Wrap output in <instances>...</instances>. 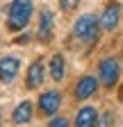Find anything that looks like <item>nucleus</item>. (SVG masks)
I'll use <instances>...</instances> for the list:
<instances>
[{
    "label": "nucleus",
    "instance_id": "nucleus-1",
    "mask_svg": "<svg viewBox=\"0 0 123 127\" xmlns=\"http://www.w3.org/2000/svg\"><path fill=\"white\" fill-rule=\"evenodd\" d=\"M32 18V0H14L7 16V27L11 32H21Z\"/></svg>",
    "mask_w": 123,
    "mask_h": 127
},
{
    "label": "nucleus",
    "instance_id": "nucleus-2",
    "mask_svg": "<svg viewBox=\"0 0 123 127\" xmlns=\"http://www.w3.org/2000/svg\"><path fill=\"white\" fill-rule=\"evenodd\" d=\"M98 30H100V21L94 14H84V16H80V18L75 21L73 34L80 41H84V43H94L98 39Z\"/></svg>",
    "mask_w": 123,
    "mask_h": 127
},
{
    "label": "nucleus",
    "instance_id": "nucleus-3",
    "mask_svg": "<svg viewBox=\"0 0 123 127\" xmlns=\"http://www.w3.org/2000/svg\"><path fill=\"white\" fill-rule=\"evenodd\" d=\"M98 75H100V82L105 86H114L119 82V75H121V66H119V61L114 57H107L100 61V66H98Z\"/></svg>",
    "mask_w": 123,
    "mask_h": 127
},
{
    "label": "nucleus",
    "instance_id": "nucleus-4",
    "mask_svg": "<svg viewBox=\"0 0 123 127\" xmlns=\"http://www.w3.org/2000/svg\"><path fill=\"white\" fill-rule=\"evenodd\" d=\"M119 18H121V5H119V2H110V5L103 9V16H100V27H103V30H107V32H112V30H116Z\"/></svg>",
    "mask_w": 123,
    "mask_h": 127
},
{
    "label": "nucleus",
    "instance_id": "nucleus-5",
    "mask_svg": "<svg viewBox=\"0 0 123 127\" xmlns=\"http://www.w3.org/2000/svg\"><path fill=\"white\" fill-rule=\"evenodd\" d=\"M53 27H55V18H53V14L48 9H41L39 14V30H37V39L43 41V43H48L53 39Z\"/></svg>",
    "mask_w": 123,
    "mask_h": 127
},
{
    "label": "nucleus",
    "instance_id": "nucleus-6",
    "mask_svg": "<svg viewBox=\"0 0 123 127\" xmlns=\"http://www.w3.org/2000/svg\"><path fill=\"white\" fill-rule=\"evenodd\" d=\"M21 70V59L16 57H2L0 59V82H11V79H16Z\"/></svg>",
    "mask_w": 123,
    "mask_h": 127
},
{
    "label": "nucleus",
    "instance_id": "nucleus-7",
    "mask_svg": "<svg viewBox=\"0 0 123 127\" xmlns=\"http://www.w3.org/2000/svg\"><path fill=\"white\" fill-rule=\"evenodd\" d=\"M59 104H62V95L57 91H46L41 93V98H39V107L46 116H53L59 111Z\"/></svg>",
    "mask_w": 123,
    "mask_h": 127
},
{
    "label": "nucleus",
    "instance_id": "nucleus-8",
    "mask_svg": "<svg viewBox=\"0 0 123 127\" xmlns=\"http://www.w3.org/2000/svg\"><path fill=\"white\" fill-rule=\"evenodd\" d=\"M96 91H98V79L91 77V75H84L78 82V86H75V98L78 100H89Z\"/></svg>",
    "mask_w": 123,
    "mask_h": 127
},
{
    "label": "nucleus",
    "instance_id": "nucleus-9",
    "mask_svg": "<svg viewBox=\"0 0 123 127\" xmlns=\"http://www.w3.org/2000/svg\"><path fill=\"white\" fill-rule=\"evenodd\" d=\"M75 127H98V111L94 107H82L75 116Z\"/></svg>",
    "mask_w": 123,
    "mask_h": 127
},
{
    "label": "nucleus",
    "instance_id": "nucleus-10",
    "mask_svg": "<svg viewBox=\"0 0 123 127\" xmlns=\"http://www.w3.org/2000/svg\"><path fill=\"white\" fill-rule=\"evenodd\" d=\"M30 118H32V102L30 100H23L21 104H16V109L11 111V120L16 125H25Z\"/></svg>",
    "mask_w": 123,
    "mask_h": 127
},
{
    "label": "nucleus",
    "instance_id": "nucleus-11",
    "mask_svg": "<svg viewBox=\"0 0 123 127\" xmlns=\"http://www.w3.org/2000/svg\"><path fill=\"white\" fill-rule=\"evenodd\" d=\"M39 84H43V61H34L27 70V86L34 89Z\"/></svg>",
    "mask_w": 123,
    "mask_h": 127
},
{
    "label": "nucleus",
    "instance_id": "nucleus-12",
    "mask_svg": "<svg viewBox=\"0 0 123 127\" xmlns=\"http://www.w3.org/2000/svg\"><path fill=\"white\" fill-rule=\"evenodd\" d=\"M50 77L55 82H59L64 77V57L62 55H53V59H50Z\"/></svg>",
    "mask_w": 123,
    "mask_h": 127
},
{
    "label": "nucleus",
    "instance_id": "nucleus-13",
    "mask_svg": "<svg viewBox=\"0 0 123 127\" xmlns=\"http://www.w3.org/2000/svg\"><path fill=\"white\" fill-rule=\"evenodd\" d=\"M80 5V0H59V9H64V11H71Z\"/></svg>",
    "mask_w": 123,
    "mask_h": 127
},
{
    "label": "nucleus",
    "instance_id": "nucleus-14",
    "mask_svg": "<svg viewBox=\"0 0 123 127\" xmlns=\"http://www.w3.org/2000/svg\"><path fill=\"white\" fill-rule=\"evenodd\" d=\"M50 127H68V120L66 118H53L50 120Z\"/></svg>",
    "mask_w": 123,
    "mask_h": 127
},
{
    "label": "nucleus",
    "instance_id": "nucleus-15",
    "mask_svg": "<svg viewBox=\"0 0 123 127\" xmlns=\"http://www.w3.org/2000/svg\"><path fill=\"white\" fill-rule=\"evenodd\" d=\"M121 102H123V89H121Z\"/></svg>",
    "mask_w": 123,
    "mask_h": 127
}]
</instances>
